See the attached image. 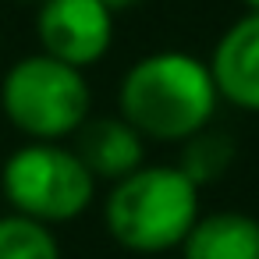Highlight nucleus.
Instances as JSON below:
<instances>
[{
  "label": "nucleus",
  "instance_id": "f257e3e1",
  "mask_svg": "<svg viewBox=\"0 0 259 259\" xmlns=\"http://www.w3.org/2000/svg\"><path fill=\"white\" fill-rule=\"evenodd\" d=\"M117 107L146 142H185L213 124L220 96L206 61L185 50H156L124 71Z\"/></svg>",
  "mask_w": 259,
  "mask_h": 259
},
{
  "label": "nucleus",
  "instance_id": "f03ea898",
  "mask_svg": "<svg viewBox=\"0 0 259 259\" xmlns=\"http://www.w3.org/2000/svg\"><path fill=\"white\" fill-rule=\"evenodd\" d=\"M199 192L202 188L174 163H142L135 174L110 185L103 202L107 234L139 255L181 248L185 234L199 220Z\"/></svg>",
  "mask_w": 259,
  "mask_h": 259
},
{
  "label": "nucleus",
  "instance_id": "7ed1b4c3",
  "mask_svg": "<svg viewBox=\"0 0 259 259\" xmlns=\"http://www.w3.org/2000/svg\"><path fill=\"white\" fill-rule=\"evenodd\" d=\"M0 110L29 142H64L89 121L93 89L78 68L39 50L8 68Z\"/></svg>",
  "mask_w": 259,
  "mask_h": 259
},
{
  "label": "nucleus",
  "instance_id": "20e7f679",
  "mask_svg": "<svg viewBox=\"0 0 259 259\" xmlns=\"http://www.w3.org/2000/svg\"><path fill=\"white\" fill-rule=\"evenodd\" d=\"M0 188L11 213L32 217L47 227L78 220L96 195V178L64 142H25L4 160Z\"/></svg>",
  "mask_w": 259,
  "mask_h": 259
},
{
  "label": "nucleus",
  "instance_id": "39448f33",
  "mask_svg": "<svg viewBox=\"0 0 259 259\" xmlns=\"http://www.w3.org/2000/svg\"><path fill=\"white\" fill-rule=\"evenodd\" d=\"M36 39L47 57L85 71L100 64L114 43V11L103 0H39Z\"/></svg>",
  "mask_w": 259,
  "mask_h": 259
},
{
  "label": "nucleus",
  "instance_id": "423d86ee",
  "mask_svg": "<svg viewBox=\"0 0 259 259\" xmlns=\"http://www.w3.org/2000/svg\"><path fill=\"white\" fill-rule=\"evenodd\" d=\"M209 75L224 103L259 114V11L227 25L209 54Z\"/></svg>",
  "mask_w": 259,
  "mask_h": 259
},
{
  "label": "nucleus",
  "instance_id": "0eeeda50",
  "mask_svg": "<svg viewBox=\"0 0 259 259\" xmlns=\"http://www.w3.org/2000/svg\"><path fill=\"white\" fill-rule=\"evenodd\" d=\"M78 160L85 163V170L100 181H121L128 174H135L146 163V139L117 114V117H89L78 132H75V146Z\"/></svg>",
  "mask_w": 259,
  "mask_h": 259
},
{
  "label": "nucleus",
  "instance_id": "6e6552de",
  "mask_svg": "<svg viewBox=\"0 0 259 259\" xmlns=\"http://www.w3.org/2000/svg\"><path fill=\"white\" fill-rule=\"evenodd\" d=\"M181 259H259V220L238 209L199 213L181 241Z\"/></svg>",
  "mask_w": 259,
  "mask_h": 259
},
{
  "label": "nucleus",
  "instance_id": "1a4fd4ad",
  "mask_svg": "<svg viewBox=\"0 0 259 259\" xmlns=\"http://www.w3.org/2000/svg\"><path fill=\"white\" fill-rule=\"evenodd\" d=\"M234 163V142L227 132L217 128H202L192 139L181 142V160L174 163L192 185H213L217 178L227 174V167Z\"/></svg>",
  "mask_w": 259,
  "mask_h": 259
},
{
  "label": "nucleus",
  "instance_id": "9d476101",
  "mask_svg": "<svg viewBox=\"0 0 259 259\" xmlns=\"http://www.w3.org/2000/svg\"><path fill=\"white\" fill-rule=\"evenodd\" d=\"M0 259H61V241L54 227L22 213H4L0 217Z\"/></svg>",
  "mask_w": 259,
  "mask_h": 259
},
{
  "label": "nucleus",
  "instance_id": "9b49d317",
  "mask_svg": "<svg viewBox=\"0 0 259 259\" xmlns=\"http://www.w3.org/2000/svg\"><path fill=\"white\" fill-rule=\"evenodd\" d=\"M103 4H107L110 11H117V8H132V4H139V0H103Z\"/></svg>",
  "mask_w": 259,
  "mask_h": 259
},
{
  "label": "nucleus",
  "instance_id": "f8f14e48",
  "mask_svg": "<svg viewBox=\"0 0 259 259\" xmlns=\"http://www.w3.org/2000/svg\"><path fill=\"white\" fill-rule=\"evenodd\" d=\"M241 4H245L248 11H259V0H241Z\"/></svg>",
  "mask_w": 259,
  "mask_h": 259
},
{
  "label": "nucleus",
  "instance_id": "ddd939ff",
  "mask_svg": "<svg viewBox=\"0 0 259 259\" xmlns=\"http://www.w3.org/2000/svg\"><path fill=\"white\" fill-rule=\"evenodd\" d=\"M15 4H39V0H15Z\"/></svg>",
  "mask_w": 259,
  "mask_h": 259
}]
</instances>
